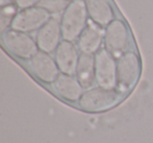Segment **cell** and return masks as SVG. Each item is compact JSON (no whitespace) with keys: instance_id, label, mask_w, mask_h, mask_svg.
Returning <instances> with one entry per match:
<instances>
[{"instance_id":"obj_6","label":"cell","mask_w":153,"mask_h":143,"mask_svg":"<svg viewBox=\"0 0 153 143\" xmlns=\"http://www.w3.org/2000/svg\"><path fill=\"white\" fill-rule=\"evenodd\" d=\"M94 62L98 86L105 89H117V64L115 57L106 48H102L94 55Z\"/></svg>"},{"instance_id":"obj_2","label":"cell","mask_w":153,"mask_h":143,"mask_svg":"<svg viewBox=\"0 0 153 143\" xmlns=\"http://www.w3.org/2000/svg\"><path fill=\"white\" fill-rule=\"evenodd\" d=\"M121 99L122 93L117 89L96 87L83 93L79 100V107L88 113H101L114 108Z\"/></svg>"},{"instance_id":"obj_12","label":"cell","mask_w":153,"mask_h":143,"mask_svg":"<svg viewBox=\"0 0 153 143\" xmlns=\"http://www.w3.org/2000/svg\"><path fill=\"white\" fill-rule=\"evenodd\" d=\"M55 91L65 100L76 102L80 100L83 95V87L76 80V76L60 73L53 84Z\"/></svg>"},{"instance_id":"obj_7","label":"cell","mask_w":153,"mask_h":143,"mask_svg":"<svg viewBox=\"0 0 153 143\" xmlns=\"http://www.w3.org/2000/svg\"><path fill=\"white\" fill-rule=\"evenodd\" d=\"M105 48L119 59L126 52L129 45V32L122 20L114 19L105 29Z\"/></svg>"},{"instance_id":"obj_5","label":"cell","mask_w":153,"mask_h":143,"mask_svg":"<svg viewBox=\"0 0 153 143\" xmlns=\"http://www.w3.org/2000/svg\"><path fill=\"white\" fill-rule=\"evenodd\" d=\"M51 15L40 7H33L20 10L11 24V28L22 32L39 30L49 21Z\"/></svg>"},{"instance_id":"obj_8","label":"cell","mask_w":153,"mask_h":143,"mask_svg":"<svg viewBox=\"0 0 153 143\" xmlns=\"http://www.w3.org/2000/svg\"><path fill=\"white\" fill-rule=\"evenodd\" d=\"M30 66L36 77L46 84H53L61 73L55 59L49 53L41 50L30 60Z\"/></svg>"},{"instance_id":"obj_18","label":"cell","mask_w":153,"mask_h":143,"mask_svg":"<svg viewBox=\"0 0 153 143\" xmlns=\"http://www.w3.org/2000/svg\"><path fill=\"white\" fill-rule=\"evenodd\" d=\"M13 2H15V0H0V5H1V7H3L7 5L13 4Z\"/></svg>"},{"instance_id":"obj_13","label":"cell","mask_w":153,"mask_h":143,"mask_svg":"<svg viewBox=\"0 0 153 143\" xmlns=\"http://www.w3.org/2000/svg\"><path fill=\"white\" fill-rule=\"evenodd\" d=\"M88 17L98 25L108 26L114 20V12L108 0H85Z\"/></svg>"},{"instance_id":"obj_16","label":"cell","mask_w":153,"mask_h":143,"mask_svg":"<svg viewBox=\"0 0 153 143\" xmlns=\"http://www.w3.org/2000/svg\"><path fill=\"white\" fill-rule=\"evenodd\" d=\"M17 5L10 4L3 7L0 13V25H1V32H4L7 26H11L15 16L17 15Z\"/></svg>"},{"instance_id":"obj_10","label":"cell","mask_w":153,"mask_h":143,"mask_svg":"<svg viewBox=\"0 0 153 143\" xmlns=\"http://www.w3.org/2000/svg\"><path fill=\"white\" fill-rule=\"evenodd\" d=\"M105 30L94 21H88L86 28L78 39V48L81 53L94 55L100 51L104 42Z\"/></svg>"},{"instance_id":"obj_14","label":"cell","mask_w":153,"mask_h":143,"mask_svg":"<svg viewBox=\"0 0 153 143\" xmlns=\"http://www.w3.org/2000/svg\"><path fill=\"white\" fill-rule=\"evenodd\" d=\"M76 77L83 89H91L96 82V62L94 55H80L79 63L76 67Z\"/></svg>"},{"instance_id":"obj_11","label":"cell","mask_w":153,"mask_h":143,"mask_svg":"<svg viewBox=\"0 0 153 143\" xmlns=\"http://www.w3.org/2000/svg\"><path fill=\"white\" fill-rule=\"evenodd\" d=\"M80 55L72 42L63 40L55 51V61L61 73L76 75Z\"/></svg>"},{"instance_id":"obj_3","label":"cell","mask_w":153,"mask_h":143,"mask_svg":"<svg viewBox=\"0 0 153 143\" xmlns=\"http://www.w3.org/2000/svg\"><path fill=\"white\" fill-rule=\"evenodd\" d=\"M117 89L122 93L131 91L140 75V60L133 51H126L117 59Z\"/></svg>"},{"instance_id":"obj_15","label":"cell","mask_w":153,"mask_h":143,"mask_svg":"<svg viewBox=\"0 0 153 143\" xmlns=\"http://www.w3.org/2000/svg\"><path fill=\"white\" fill-rule=\"evenodd\" d=\"M70 2L69 0H41L38 7L44 9L51 15H58L64 13Z\"/></svg>"},{"instance_id":"obj_9","label":"cell","mask_w":153,"mask_h":143,"mask_svg":"<svg viewBox=\"0 0 153 143\" xmlns=\"http://www.w3.org/2000/svg\"><path fill=\"white\" fill-rule=\"evenodd\" d=\"M62 38L61 19L58 17H51L49 21L38 30L36 42L38 48L46 53H51L57 50Z\"/></svg>"},{"instance_id":"obj_4","label":"cell","mask_w":153,"mask_h":143,"mask_svg":"<svg viewBox=\"0 0 153 143\" xmlns=\"http://www.w3.org/2000/svg\"><path fill=\"white\" fill-rule=\"evenodd\" d=\"M2 43L10 52L22 60H30L39 51L37 42L30 35L12 28L2 34Z\"/></svg>"},{"instance_id":"obj_17","label":"cell","mask_w":153,"mask_h":143,"mask_svg":"<svg viewBox=\"0 0 153 143\" xmlns=\"http://www.w3.org/2000/svg\"><path fill=\"white\" fill-rule=\"evenodd\" d=\"M41 0H15V4L17 5L18 9H28V7H37Z\"/></svg>"},{"instance_id":"obj_1","label":"cell","mask_w":153,"mask_h":143,"mask_svg":"<svg viewBox=\"0 0 153 143\" xmlns=\"http://www.w3.org/2000/svg\"><path fill=\"white\" fill-rule=\"evenodd\" d=\"M88 24L85 0H72L61 17L62 39L69 42L78 40Z\"/></svg>"}]
</instances>
